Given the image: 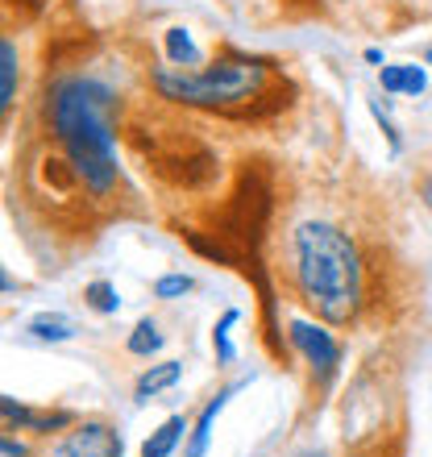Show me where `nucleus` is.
<instances>
[{
  "label": "nucleus",
  "instance_id": "obj_10",
  "mask_svg": "<svg viewBox=\"0 0 432 457\" xmlns=\"http://www.w3.org/2000/svg\"><path fill=\"white\" fill-rule=\"evenodd\" d=\"M17 79H21V62H17V42L4 37L0 42V112L9 117L17 104Z\"/></svg>",
  "mask_w": 432,
  "mask_h": 457
},
{
  "label": "nucleus",
  "instance_id": "obj_13",
  "mask_svg": "<svg viewBox=\"0 0 432 457\" xmlns=\"http://www.w3.org/2000/svg\"><path fill=\"white\" fill-rule=\"evenodd\" d=\"M84 303L100 316H117L120 312V291L108 283V278H92L84 287Z\"/></svg>",
  "mask_w": 432,
  "mask_h": 457
},
{
  "label": "nucleus",
  "instance_id": "obj_2",
  "mask_svg": "<svg viewBox=\"0 0 432 457\" xmlns=\"http://www.w3.org/2000/svg\"><path fill=\"white\" fill-rule=\"evenodd\" d=\"M291 278L308 312L324 325H349L361 312V253L333 220H303L291 233Z\"/></svg>",
  "mask_w": 432,
  "mask_h": 457
},
{
  "label": "nucleus",
  "instance_id": "obj_8",
  "mask_svg": "<svg viewBox=\"0 0 432 457\" xmlns=\"http://www.w3.org/2000/svg\"><path fill=\"white\" fill-rule=\"evenodd\" d=\"M183 378V361H158V366H150V370L137 378V386H133V395H137V403H150L154 395H162V391H170V386Z\"/></svg>",
  "mask_w": 432,
  "mask_h": 457
},
{
  "label": "nucleus",
  "instance_id": "obj_4",
  "mask_svg": "<svg viewBox=\"0 0 432 457\" xmlns=\"http://www.w3.org/2000/svg\"><path fill=\"white\" fill-rule=\"evenodd\" d=\"M287 341H291V349L312 366V374H320L324 383L336 374V366H341V341L324 328V320L320 325H316V320H303V316L287 320Z\"/></svg>",
  "mask_w": 432,
  "mask_h": 457
},
{
  "label": "nucleus",
  "instance_id": "obj_5",
  "mask_svg": "<svg viewBox=\"0 0 432 457\" xmlns=\"http://www.w3.org/2000/svg\"><path fill=\"white\" fill-rule=\"evenodd\" d=\"M120 453H125V441H120V433L104 420L71 424V428L46 449V457H120Z\"/></svg>",
  "mask_w": 432,
  "mask_h": 457
},
{
  "label": "nucleus",
  "instance_id": "obj_16",
  "mask_svg": "<svg viewBox=\"0 0 432 457\" xmlns=\"http://www.w3.org/2000/svg\"><path fill=\"white\" fill-rule=\"evenodd\" d=\"M192 287H195V278L183 275V270H170V275H158L154 278V295H158V300H183Z\"/></svg>",
  "mask_w": 432,
  "mask_h": 457
},
{
  "label": "nucleus",
  "instance_id": "obj_9",
  "mask_svg": "<svg viewBox=\"0 0 432 457\" xmlns=\"http://www.w3.org/2000/svg\"><path fill=\"white\" fill-rule=\"evenodd\" d=\"M187 433H192L187 416H167V420L158 424V433H150V441L142 445V457H170Z\"/></svg>",
  "mask_w": 432,
  "mask_h": 457
},
{
  "label": "nucleus",
  "instance_id": "obj_1",
  "mask_svg": "<svg viewBox=\"0 0 432 457\" xmlns=\"http://www.w3.org/2000/svg\"><path fill=\"white\" fill-rule=\"evenodd\" d=\"M46 129L92 200H108L117 167V92L96 75H59L46 87Z\"/></svg>",
  "mask_w": 432,
  "mask_h": 457
},
{
  "label": "nucleus",
  "instance_id": "obj_22",
  "mask_svg": "<svg viewBox=\"0 0 432 457\" xmlns=\"http://www.w3.org/2000/svg\"><path fill=\"white\" fill-rule=\"evenodd\" d=\"M424 59H428V62H432V46H428V54H424Z\"/></svg>",
  "mask_w": 432,
  "mask_h": 457
},
{
  "label": "nucleus",
  "instance_id": "obj_3",
  "mask_svg": "<svg viewBox=\"0 0 432 457\" xmlns=\"http://www.w3.org/2000/svg\"><path fill=\"white\" fill-rule=\"evenodd\" d=\"M270 79V62L250 59V54H220L208 67H154L150 84L170 104L187 109H241L262 96Z\"/></svg>",
  "mask_w": 432,
  "mask_h": 457
},
{
  "label": "nucleus",
  "instance_id": "obj_19",
  "mask_svg": "<svg viewBox=\"0 0 432 457\" xmlns=\"http://www.w3.org/2000/svg\"><path fill=\"white\" fill-rule=\"evenodd\" d=\"M378 84L386 96H403V62L399 67H378Z\"/></svg>",
  "mask_w": 432,
  "mask_h": 457
},
{
  "label": "nucleus",
  "instance_id": "obj_15",
  "mask_svg": "<svg viewBox=\"0 0 432 457\" xmlns=\"http://www.w3.org/2000/svg\"><path fill=\"white\" fill-rule=\"evenodd\" d=\"M237 320H241V312L237 308H228L212 328V349H216V361H220V366H233V361H237V349H233V337H228V328L237 325Z\"/></svg>",
  "mask_w": 432,
  "mask_h": 457
},
{
  "label": "nucleus",
  "instance_id": "obj_20",
  "mask_svg": "<svg viewBox=\"0 0 432 457\" xmlns=\"http://www.w3.org/2000/svg\"><path fill=\"white\" fill-rule=\"evenodd\" d=\"M0 449H4V457H25V445H21V441H12V433H4Z\"/></svg>",
  "mask_w": 432,
  "mask_h": 457
},
{
  "label": "nucleus",
  "instance_id": "obj_12",
  "mask_svg": "<svg viewBox=\"0 0 432 457\" xmlns=\"http://www.w3.org/2000/svg\"><path fill=\"white\" fill-rule=\"evenodd\" d=\"M29 333H34L37 341H50V345H62V341L75 337V325L67 320L62 312H37L34 320H29Z\"/></svg>",
  "mask_w": 432,
  "mask_h": 457
},
{
  "label": "nucleus",
  "instance_id": "obj_17",
  "mask_svg": "<svg viewBox=\"0 0 432 457\" xmlns=\"http://www.w3.org/2000/svg\"><path fill=\"white\" fill-rule=\"evenodd\" d=\"M424 87H428V71L416 62H403V96H424Z\"/></svg>",
  "mask_w": 432,
  "mask_h": 457
},
{
  "label": "nucleus",
  "instance_id": "obj_7",
  "mask_svg": "<svg viewBox=\"0 0 432 457\" xmlns=\"http://www.w3.org/2000/svg\"><path fill=\"white\" fill-rule=\"evenodd\" d=\"M250 383V378H241V383H228V386H220V391H216L212 399H208L204 403V411H200V416H195V428L192 433H187V449H183V457H204L208 453V445H212V428H216V416H220V411H225V403L233 395H237L241 386Z\"/></svg>",
  "mask_w": 432,
  "mask_h": 457
},
{
  "label": "nucleus",
  "instance_id": "obj_11",
  "mask_svg": "<svg viewBox=\"0 0 432 457\" xmlns=\"http://www.w3.org/2000/svg\"><path fill=\"white\" fill-rule=\"evenodd\" d=\"M162 46H167L170 67H200V62H204L200 46L192 42V34H187L183 25H170L167 34H162Z\"/></svg>",
  "mask_w": 432,
  "mask_h": 457
},
{
  "label": "nucleus",
  "instance_id": "obj_6",
  "mask_svg": "<svg viewBox=\"0 0 432 457\" xmlns=\"http://www.w3.org/2000/svg\"><path fill=\"white\" fill-rule=\"evenodd\" d=\"M0 411H4V428H17V433H67L75 424V411H37L29 408V403H21V399L12 395H0Z\"/></svg>",
  "mask_w": 432,
  "mask_h": 457
},
{
  "label": "nucleus",
  "instance_id": "obj_14",
  "mask_svg": "<svg viewBox=\"0 0 432 457\" xmlns=\"http://www.w3.org/2000/svg\"><path fill=\"white\" fill-rule=\"evenodd\" d=\"M125 349H129L133 358H150V353H158L162 349V333H158V325L145 316V320H137L129 333V341H125Z\"/></svg>",
  "mask_w": 432,
  "mask_h": 457
},
{
  "label": "nucleus",
  "instance_id": "obj_21",
  "mask_svg": "<svg viewBox=\"0 0 432 457\" xmlns=\"http://www.w3.org/2000/svg\"><path fill=\"white\" fill-rule=\"evenodd\" d=\"M416 192H420V200L432 208V170H428V175H420V183H416Z\"/></svg>",
  "mask_w": 432,
  "mask_h": 457
},
{
  "label": "nucleus",
  "instance_id": "obj_18",
  "mask_svg": "<svg viewBox=\"0 0 432 457\" xmlns=\"http://www.w3.org/2000/svg\"><path fill=\"white\" fill-rule=\"evenodd\" d=\"M370 117L378 120V129L386 133V142H391V154H399V150H403V142H399L395 125H391V117H386V112H383V104H378V100H370Z\"/></svg>",
  "mask_w": 432,
  "mask_h": 457
}]
</instances>
